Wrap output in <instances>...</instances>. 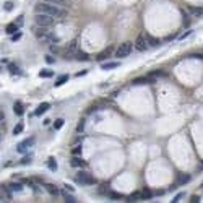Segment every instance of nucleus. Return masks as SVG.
<instances>
[{
	"instance_id": "obj_17",
	"label": "nucleus",
	"mask_w": 203,
	"mask_h": 203,
	"mask_svg": "<svg viewBox=\"0 0 203 203\" xmlns=\"http://www.w3.org/2000/svg\"><path fill=\"white\" fill-rule=\"evenodd\" d=\"M111 54H112V47H109V49H106L104 52H101L98 55V60H104V59H109L111 57Z\"/></svg>"
},
{
	"instance_id": "obj_7",
	"label": "nucleus",
	"mask_w": 203,
	"mask_h": 203,
	"mask_svg": "<svg viewBox=\"0 0 203 203\" xmlns=\"http://www.w3.org/2000/svg\"><path fill=\"white\" fill-rule=\"evenodd\" d=\"M146 47H148V39H146V36H138L135 41V49L140 50V52H143L146 50Z\"/></svg>"
},
{
	"instance_id": "obj_37",
	"label": "nucleus",
	"mask_w": 203,
	"mask_h": 203,
	"mask_svg": "<svg viewBox=\"0 0 203 203\" xmlns=\"http://www.w3.org/2000/svg\"><path fill=\"white\" fill-rule=\"evenodd\" d=\"M12 8H13V3H12V2H7V3H5V10H7V12H10Z\"/></svg>"
},
{
	"instance_id": "obj_44",
	"label": "nucleus",
	"mask_w": 203,
	"mask_h": 203,
	"mask_svg": "<svg viewBox=\"0 0 203 203\" xmlns=\"http://www.w3.org/2000/svg\"><path fill=\"white\" fill-rule=\"evenodd\" d=\"M81 75H86V70H81V72H78L77 77H81Z\"/></svg>"
},
{
	"instance_id": "obj_14",
	"label": "nucleus",
	"mask_w": 203,
	"mask_h": 203,
	"mask_svg": "<svg viewBox=\"0 0 203 203\" xmlns=\"http://www.w3.org/2000/svg\"><path fill=\"white\" fill-rule=\"evenodd\" d=\"M70 164H72L73 167H83V166H84V164H86V163H84L81 158H78V156H73V158H72V161H70Z\"/></svg>"
},
{
	"instance_id": "obj_5",
	"label": "nucleus",
	"mask_w": 203,
	"mask_h": 203,
	"mask_svg": "<svg viewBox=\"0 0 203 203\" xmlns=\"http://www.w3.org/2000/svg\"><path fill=\"white\" fill-rule=\"evenodd\" d=\"M77 182L81 184V185H93V184H96V179L88 172H78L77 174Z\"/></svg>"
},
{
	"instance_id": "obj_32",
	"label": "nucleus",
	"mask_w": 203,
	"mask_h": 203,
	"mask_svg": "<svg viewBox=\"0 0 203 203\" xmlns=\"http://www.w3.org/2000/svg\"><path fill=\"white\" fill-rule=\"evenodd\" d=\"M109 198H112V200H119V198H122V193H115V192H109Z\"/></svg>"
},
{
	"instance_id": "obj_3",
	"label": "nucleus",
	"mask_w": 203,
	"mask_h": 203,
	"mask_svg": "<svg viewBox=\"0 0 203 203\" xmlns=\"http://www.w3.org/2000/svg\"><path fill=\"white\" fill-rule=\"evenodd\" d=\"M55 21H57V20H55L54 16L46 15V13H36V16H34V23H36V26L50 28V26H52Z\"/></svg>"
},
{
	"instance_id": "obj_27",
	"label": "nucleus",
	"mask_w": 203,
	"mask_h": 203,
	"mask_svg": "<svg viewBox=\"0 0 203 203\" xmlns=\"http://www.w3.org/2000/svg\"><path fill=\"white\" fill-rule=\"evenodd\" d=\"M65 81H68V75H62V77H60L57 81H55V86H62Z\"/></svg>"
},
{
	"instance_id": "obj_20",
	"label": "nucleus",
	"mask_w": 203,
	"mask_h": 203,
	"mask_svg": "<svg viewBox=\"0 0 203 203\" xmlns=\"http://www.w3.org/2000/svg\"><path fill=\"white\" fill-rule=\"evenodd\" d=\"M13 112H15L16 115H23V104L21 102H15V106H13Z\"/></svg>"
},
{
	"instance_id": "obj_23",
	"label": "nucleus",
	"mask_w": 203,
	"mask_h": 203,
	"mask_svg": "<svg viewBox=\"0 0 203 203\" xmlns=\"http://www.w3.org/2000/svg\"><path fill=\"white\" fill-rule=\"evenodd\" d=\"M8 70H10V73H12V75H21V70L18 68L16 65H13V64L8 65Z\"/></svg>"
},
{
	"instance_id": "obj_18",
	"label": "nucleus",
	"mask_w": 203,
	"mask_h": 203,
	"mask_svg": "<svg viewBox=\"0 0 203 203\" xmlns=\"http://www.w3.org/2000/svg\"><path fill=\"white\" fill-rule=\"evenodd\" d=\"M46 190L49 192V193H50V195H52V197H57V195H59V190H57V187H54L52 184H47V185H46Z\"/></svg>"
},
{
	"instance_id": "obj_42",
	"label": "nucleus",
	"mask_w": 203,
	"mask_h": 203,
	"mask_svg": "<svg viewBox=\"0 0 203 203\" xmlns=\"http://www.w3.org/2000/svg\"><path fill=\"white\" fill-rule=\"evenodd\" d=\"M187 36H190V31H187L185 34H182V36H179V39H185Z\"/></svg>"
},
{
	"instance_id": "obj_16",
	"label": "nucleus",
	"mask_w": 203,
	"mask_h": 203,
	"mask_svg": "<svg viewBox=\"0 0 203 203\" xmlns=\"http://www.w3.org/2000/svg\"><path fill=\"white\" fill-rule=\"evenodd\" d=\"M75 59L77 60H83V62H86L89 60V55L86 52H83V50H77V54H75Z\"/></svg>"
},
{
	"instance_id": "obj_8",
	"label": "nucleus",
	"mask_w": 203,
	"mask_h": 203,
	"mask_svg": "<svg viewBox=\"0 0 203 203\" xmlns=\"http://www.w3.org/2000/svg\"><path fill=\"white\" fill-rule=\"evenodd\" d=\"M133 84H151V83H154V77H140V78H135L133 81H132Z\"/></svg>"
},
{
	"instance_id": "obj_41",
	"label": "nucleus",
	"mask_w": 203,
	"mask_h": 203,
	"mask_svg": "<svg viewBox=\"0 0 203 203\" xmlns=\"http://www.w3.org/2000/svg\"><path fill=\"white\" fill-rule=\"evenodd\" d=\"M46 60H47L49 64H54V57H52V55H47V57H46Z\"/></svg>"
},
{
	"instance_id": "obj_19",
	"label": "nucleus",
	"mask_w": 203,
	"mask_h": 203,
	"mask_svg": "<svg viewBox=\"0 0 203 203\" xmlns=\"http://www.w3.org/2000/svg\"><path fill=\"white\" fill-rule=\"evenodd\" d=\"M117 67H119V62H106L101 65L102 70H111V68H117Z\"/></svg>"
},
{
	"instance_id": "obj_13",
	"label": "nucleus",
	"mask_w": 203,
	"mask_h": 203,
	"mask_svg": "<svg viewBox=\"0 0 203 203\" xmlns=\"http://www.w3.org/2000/svg\"><path fill=\"white\" fill-rule=\"evenodd\" d=\"M20 29V26L16 25V23H10V25H7V28H5V33L7 34H10V36H13L15 33Z\"/></svg>"
},
{
	"instance_id": "obj_36",
	"label": "nucleus",
	"mask_w": 203,
	"mask_h": 203,
	"mask_svg": "<svg viewBox=\"0 0 203 203\" xmlns=\"http://www.w3.org/2000/svg\"><path fill=\"white\" fill-rule=\"evenodd\" d=\"M21 37V33H15V34L12 36V41H18Z\"/></svg>"
},
{
	"instance_id": "obj_6",
	"label": "nucleus",
	"mask_w": 203,
	"mask_h": 203,
	"mask_svg": "<svg viewBox=\"0 0 203 203\" xmlns=\"http://www.w3.org/2000/svg\"><path fill=\"white\" fill-rule=\"evenodd\" d=\"M34 141H36V140H34V136H29V138L23 140L21 143L16 146V151H18V153H26V150H28V148H31V146L34 145Z\"/></svg>"
},
{
	"instance_id": "obj_35",
	"label": "nucleus",
	"mask_w": 203,
	"mask_h": 203,
	"mask_svg": "<svg viewBox=\"0 0 203 203\" xmlns=\"http://www.w3.org/2000/svg\"><path fill=\"white\" fill-rule=\"evenodd\" d=\"M83 129H84V120L81 119V120H80V124L77 125V130H78V132H81Z\"/></svg>"
},
{
	"instance_id": "obj_34",
	"label": "nucleus",
	"mask_w": 203,
	"mask_h": 203,
	"mask_svg": "<svg viewBox=\"0 0 203 203\" xmlns=\"http://www.w3.org/2000/svg\"><path fill=\"white\" fill-rule=\"evenodd\" d=\"M31 159H33L31 154H29V156H25V158L21 159V164H29V163H31Z\"/></svg>"
},
{
	"instance_id": "obj_2",
	"label": "nucleus",
	"mask_w": 203,
	"mask_h": 203,
	"mask_svg": "<svg viewBox=\"0 0 203 203\" xmlns=\"http://www.w3.org/2000/svg\"><path fill=\"white\" fill-rule=\"evenodd\" d=\"M34 36L36 39L42 42V44H55L59 42V37H55V34L49 28H44V26H36L34 28Z\"/></svg>"
},
{
	"instance_id": "obj_33",
	"label": "nucleus",
	"mask_w": 203,
	"mask_h": 203,
	"mask_svg": "<svg viewBox=\"0 0 203 203\" xmlns=\"http://www.w3.org/2000/svg\"><path fill=\"white\" fill-rule=\"evenodd\" d=\"M150 75H151V77H154V78H156V77H163L164 72H161V70H156V72H151Z\"/></svg>"
},
{
	"instance_id": "obj_1",
	"label": "nucleus",
	"mask_w": 203,
	"mask_h": 203,
	"mask_svg": "<svg viewBox=\"0 0 203 203\" xmlns=\"http://www.w3.org/2000/svg\"><path fill=\"white\" fill-rule=\"evenodd\" d=\"M34 12L36 13H46V15H50L54 16L57 21H62L68 16L67 10L64 7H59V5H54V3H47V2H41L34 7Z\"/></svg>"
},
{
	"instance_id": "obj_12",
	"label": "nucleus",
	"mask_w": 203,
	"mask_h": 203,
	"mask_svg": "<svg viewBox=\"0 0 203 203\" xmlns=\"http://www.w3.org/2000/svg\"><path fill=\"white\" fill-rule=\"evenodd\" d=\"M42 2H47V3H54V5H59V7H64V8L70 7V0H42Z\"/></svg>"
},
{
	"instance_id": "obj_25",
	"label": "nucleus",
	"mask_w": 203,
	"mask_h": 203,
	"mask_svg": "<svg viewBox=\"0 0 203 203\" xmlns=\"http://www.w3.org/2000/svg\"><path fill=\"white\" fill-rule=\"evenodd\" d=\"M138 200H141V192H135L129 197V201H138Z\"/></svg>"
},
{
	"instance_id": "obj_10",
	"label": "nucleus",
	"mask_w": 203,
	"mask_h": 203,
	"mask_svg": "<svg viewBox=\"0 0 203 203\" xmlns=\"http://www.w3.org/2000/svg\"><path fill=\"white\" fill-rule=\"evenodd\" d=\"M187 182H190V176H188V174H179L176 185H185Z\"/></svg>"
},
{
	"instance_id": "obj_4",
	"label": "nucleus",
	"mask_w": 203,
	"mask_h": 203,
	"mask_svg": "<svg viewBox=\"0 0 203 203\" xmlns=\"http://www.w3.org/2000/svg\"><path fill=\"white\" fill-rule=\"evenodd\" d=\"M133 47L135 44H132V42H122V44L117 47V50H115V57H129V55L132 54V50H133Z\"/></svg>"
},
{
	"instance_id": "obj_40",
	"label": "nucleus",
	"mask_w": 203,
	"mask_h": 203,
	"mask_svg": "<svg viewBox=\"0 0 203 203\" xmlns=\"http://www.w3.org/2000/svg\"><path fill=\"white\" fill-rule=\"evenodd\" d=\"M182 197H184V193H179V195H177L176 198H174V200H172V201H174V203H177V201H179V200H181V198H182Z\"/></svg>"
},
{
	"instance_id": "obj_30",
	"label": "nucleus",
	"mask_w": 203,
	"mask_h": 203,
	"mask_svg": "<svg viewBox=\"0 0 203 203\" xmlns=\"http://www.w3.org/2000/svg\"><path fill=\"white\" fill-rule=\"evenodd\" d=\"M64 122H65L64 119H57V120H55V122H54V129H55V130H59V129H62V125H64Z\"/></svg>"
},
{
	"instance_id": "obj_29",
	"label": "nucleus",
	"mask_w": 203,
	"mask_h": 203,
	"mask_svg": "<svg viewBox=\"0 0 203 203\" xmlns=\"http://www.w3.org/2000/svg\"><path fill=\"white\" fill-rule=\"evenodd\" d=\"M23 129H25V127H23V124H21V122H20V124H16V125H15V129H13V135L21 133V132H23Z\"/></svg>"
},
{
	"instance_id": "obj_39",
	"label": "nucleus",
	"mask_w": 203,
	"mask_h": 203,
	"mask_svg": "<svg viewBox=\"0 0 203 203\" xmlns=\"http://www.w3.org/2000/svg\"><path fill=\"white\" fill-rule=\"evenodd\" d=\"M50 52H55V54H57V52H59V49H57V46H54V44H50Z\"/></svg>"
},
{
	"instance_id": "obj_26",
	"label": "nucleus",
	"mask_w": 203,
	"mask_h": 203,
	"mask_svg": "<svg viewBox=\"0 0 203 203\" xmlns=\"http://www.w3.org/2000/svg\"><path fill=\"white\" fill-rule=\"evenodd\" d=\"M8 187H10V190H13V192H21L23 190V187H21V184H15V182H13V184H10V185H8Z\"/></svg>"
},
{
	"instance_id": "obj_38",
	"label": "nucleus",
	"mask_w": 203,
	"mask_h": 203,
	"mask_svg": "<svg viewBox=\"0 0 203 203\" xmlns=\"http://www.w3.org/2000/svg\"><path fill=\"white\" fill-rule=\"evenodd\" d=\"M190 201H192V203H197V201H200V197H197V195H192V197H190Z\"/></svg>"
},
{
	"instance_id": "obj_21",
	"label": "nucleus",
	"mask_w": 203,
	"mask_h": 203,
	"mask_svg": "<svg viewBox=\"0 0 203 203\" xmlns=\"http://www.w3.org/2000/svg\"><path fill=\"white\" fill-rule=\"evenodd\" d=\"M47 167H49L50 171H57V163H55V159L52 156L47 159Z\"/></svg>"
},
{
	"instance_id": "obj_9",
	"label": "nucleus",
	"mask_w": 203,
	"mask_h": 203,
	"mask_svg": "<svg viewBox=\"0 0 203 203\" xmlns=\"http://www.w3.org/2000/svg\"><path fill=\"white\" fill-rule=\"evenodd\" d=\"M187 12L190 13L193 18H198V16H201V15H203V8H201V7H188V8H187Z\"/></svg>"
},
{
	"instance_id": "obj_28",
	"label": "nucleus",
	"mask_w": 203,
	"mask_h": 203,
	"mask_svg": "<svg viewBox=\"0 0 203 203\" xmlns=\"http://www.w3.org/2000/svg\"><path fill=\"white\" fill-rule=\"evenodd\" d=\"M81 145H77V146H73V150H72V154L73 156H80V154H81Z\"/></svg>"
},
{
	"instance_id": "obj_24",
	"label": "nucleus",
	"mask_w": 203,
	"mask_h": 203,
	"mask_svg": "<svg viewBox=\"0 0 203 203\" xmlns=\"http://www.w3.org/2000/svg\"><path fill=\"white\" fill-rule=\"evenodd\" d=\"M52 75H54L52 70H41V72H39V77L41 78H50Z\"/></svg>"
},
{
	"instance_id": "obj_11",
	"label": "nucleus",
	"mask_w": 203,
	"mask_h": 203,
	"mask_svg": "<svg viewBox=\"0 0 203 203\" xmlns=\"http://www.w3.org/2000/svg\"><path fill=\"white\" fill-rule=\"evenodd\" d=\"M49 107H50L49 102H42V104L37 106V109H36V112H34V115H42L44 112L49 111Z\"/></svg>"
},
{
	"instance_id": "obj_22",
	"label": "nucleus",
	"mask_w": 203,
	"mask_h": 203,
	"mask_svg": "<svg viewBox=\"0 0 203 203\" xmlns=\"http://www.w3.org/2000/svg\"><path fill=\"white\" fill-rule=\"evenodd\" d=\"M62 197H64V200L67 201V203H75V201H77V200H75V197H73V195H68V193H67V190H64V192H62Z\"/></svg>"
},
{
	"instance_id": "obj_43",
	"label": "nucleus",
	"mask_w": 203,
	"mask_h": 203,
	"mask_svg": "<svg viewBox=\"0 0 203 203\" xmlns=\"http://www.w3.org/2000/svg\"><path fill=\"white\" fill-rule=\"evenodd\" d=\"M16 25H18V26H21V25H23V16H18V21H16Z\"/></svg>"
},
{
	"instance_id": "obj_31",
	"label": "nucleus",
	"mask_w": 203,
	"mask_h": 203,
	"mask_svg": "<svg viewBox=\"0 0 203 203\" xmlns=\"http://www.w3.org/2000/svg\"><path fill=\"white\" fill-rule=\"evenodd\" d=\"M151 195H153V193H151L150 190H146V188H145V190L141 192V200H146V198H151Z\"/></svg>"
},
{
	"instance_id": "obj_15",
	"label": "nucleus",
	"mask_w": 203,
	"mask_h": 203,
	"mask_svg": "<svg viewBox=\"0 0 203 203\" xmlns=\"http://www.w3.org/2000/svg\"><path fill=\"white\" fill-rule=\"evenodd\" d=\"M146 39H148V46L150 47H158L159 44H161V41L156 39V37H153V36H150V34H146Z\"/></svg>"
}]
</instances>
